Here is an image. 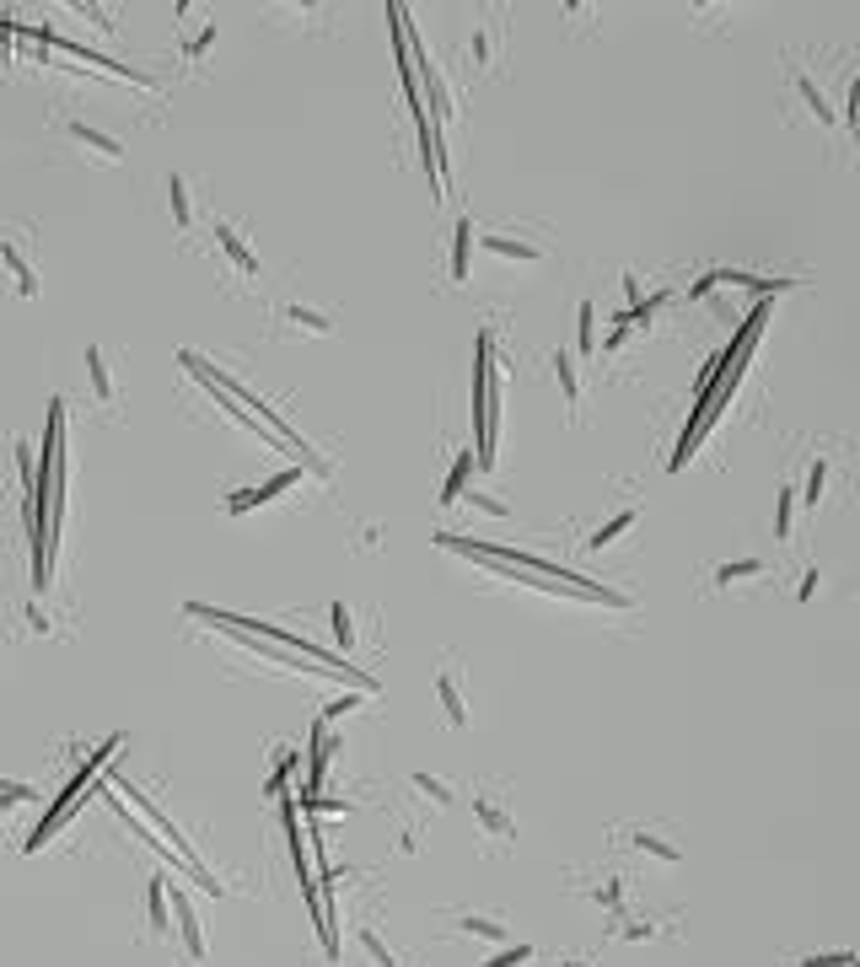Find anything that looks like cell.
<instances>
[{"instance_id":"35","label":"cell","mask_w":860,"mask_h":967,"mask_svg":"<svg viewBox=\"0 0 860 967\" xmlns=\"http://www.w3.org/2000/svg\"><path fill=\"white\" fill-rule=\"evenodd\" d=\"M490 60H495V32L479 28L468 38V70H490Z\"/></svg>"},{"instance_id":"37","label":"cell","mask_w":860,"mask_h":967,"mask_svg":"<svg viewBox=\"0 0 860 967\" xmlns=\"http://www.w3.org/2000/svg\"><path fill=\"white\" fill-rule=\"evenodd\" d=\"M361 946H367V957H371V963H377V967H399V951H393L388 940L377 936L371 925H361Z\"/></svg>"},{"instance_id":"50","label":"cell","mask_w":860,"mask_h":967,"mask_svg":"<svg viewBox=\"0 0 860 967\" xmlns=\"http://www.w3.org/2000/svg\"><path fill=\"white\" fill-rule=\"evenodd\" d=\"M624 302H629V312L641 306V280H635V274H624Z\"/></svg>"},{"instance_id":"22","label":"cell","mask_w":860,"mask_h":967,"mask_svg":"<svg viewBox=\"0 0 860 967\" xmlns=\"http://www.w3.org/2000/svg\"><path fill=\"white\" fill-rule=\"evenodd\" d=\"M473 817H479V828H485L490 839H517V822H511V812H506V807H495L490 795H473Z\"/></svg>"},{"instance_id":"43","label":"cell","mask_w":860,"mask_h":967,"mask_svg":"<svg viewBox=\"0 0 860 967\" xmlns=\"http://www.w3.org/2000/svg\"><path fill=\"white\" fill-rule=\"evenodd\" d=\"M302 812H350V801H339V795H302Z\"/></svg>"},{"instance_id":"7","label":"cell","mask_w":860,"mask_h":967,"mask_svg":"<svg viewBox=\"0 0 860 967\" xmlns=\"http://www.w3.org/2000/svg\"><path fill=\"white\" fill-rule=\"evenodd\" d=\"M114 748H119V736H108V742H102V748H97V753L87 758V763H81V769H76V774H70V785L60 790V801H55V807H49V817H43V822H38V828H32L28 849H43V844H49V839H55V828H60V822H70V812H76V807H81V795H87V790L97 785V774H102V769H108V758H114Z\"/></svg>"},{"instance_id":"39","label":"cell","mask_w":860,"mask_h":967,"mask_svg":"<svg viewBox=\"0 0 860 967\" xmlns=\"http://www.w3.org/2000/svg\"><path fill=\"white\" fill-rule=\"evenodd\" d=\"M576 344H582V355H597V306L582 302V312H576Z\"/></svg>"},{"instance_id":"4","label":"cell","mask_w":860,"mask_h":967,"mask_svg":"<svg viewBox=\"0 0 860 967\" xmlns=\"http://www.w3.org/2000/svg\"><path fill=\"white\" fill-rule=\"evenodd\" d=\"M65 398L49 403L43 430V479H38V544H43V575H55V538L65 521Z\"/></svg>"},{"instance_id":"31","label":"cell","mask_w":860,"mask_h":967,"mask_svg":"<svg viewBox=\"0 0 860 967\" xmlns=\"http://www.w3.org/2000/svg\"><path fill=\"white\" fill-rule=\"evenodd\" d=\"M635 506H629V511H618L614 521H608V527H597V533H592V538H586V548H592V554H603V548L608 544H618V538H624V533H629V527H635Z\"/></svg>"},{"instance_id":"19","label":"cell","mask_w":860,"mask_h":967,"mask_svg":"<svg viewBox=\"0 0 860 967\" xmlns=\"http://www.w3.org/2000/svg\"><path fill=\"white\" fill-rule=\"evenodd\" d=\"M285 329L291 333H307V339H329L334 333V318L323 312V306H285Z\"/></svg>"},{"instance_id":"21","label":"cell","mask_w":860,"mask_h":967,"mask_svg":"<svg viewBox=\"0 0 860 967\" xmlns=\"http://www.w3.org/2000/svg\"><path fill=\"white\" fill-rule=\"evenodd\" d=\"M414 790L426 795L436 812H452V807H458V785H452L447 774H430V769H420V774H414Z\"/></svg>"},{"instance_id":"27","label":"cell","mask_w":860,"mask_h":967,"mask_svg":"<svg viewBox=\"0 0 860 967\" xmlns=\"http://www.w3.org/2000/svg\"><path fill=\"white\" fill-rule=\"evenodd\" d=\"M167 205H173V221L188 232V226H194V188H188L184 173H173V178H167Z\"/></svg>"},{"instance_id":"28","label":"cell","mask_w":860,"mask_h":967,"mask_svg":"<svg viewBox=\"0 0 860 967\" xmlns=\"http://www.w3.org/2000/svg\"><path fill=\"white\" fill-rule=\"evenodd\" d=\"M468 479H473V452H458L452 473H447V484H441V506H458L462 495H468Z\"/></svg>"},{"instance_id":"42","label":"cell","mask_w":860,"mask_h":967,"mask_svg":"<svg viewBox=\"0 0 860 967\" xmlns=\"http://www.w3.org/2000/svg\"><path fill=\"white\" fill-rule=\"evenodd\" d=\"M462 500H468V506H479L485 516H511V506H506V500H495V495H485V489H473V495H462Z\"/></svg>"},{"instance_id":"36","label":"cell","mask_w":860,"mask_h":967,"mask_svg":"<svg viewBox=\"0 0 860 967\" xmlns=\"http://www.w3.org/2000/svg\"><path fill=\"white\" fill-rule=\"evenodd\" d=\"M152 936H173V925H167V877H152Z\"/></svg>"},{"instance_id":"3","label":"cell","mask_w":860,"mask_h":967,"mask_svg":"<svg viewBox=\"0 0 860 967\" xmlns=\"http://www.w3.org/2000/svg\"><path fill=\"white\" fill-rule=\"evenodd\" d=\"M178 361H184L188 371H194V377L205 382V388H215V393H226V398H232L237 409H258V424H264V430L275 436V441L285 447V452H296V457H302V468H312V479H334V468H329L323 457H312L307 436H302V430H291V424L280 420V409H270V403H264V398L253 393V388H243V382H237V377H226V371H215V365L205 361L199 350H184Z\"/></svg>"},{"instance_id":"34","label":"cell","mask_w":860,"mask_h":967,"mask_svg":"<svg viewBox=\"0 0 860 967\" xmlns=\"http://www.w3.org/2000/svg\"><path fill=\"white\" fill-rule=\"evenodd\" d=\"M592 898L608 908V914H624V903H629V887H624V877H603L597 887H592Z\"/></svg>"},{"instance_id":"10","label":"cell","mask_w":860,"mask_h":967,"mask_svg":"<svg viewBox=\"0 0 860 967\" xmlns=\"http://www.w3.org/2000/svg\"><path fill=\"white\" fill-rule=\"evenodd\" d=\"M0 264L11 270L17 291H22L28 302L43 291V285H38V264H32V253H28V232H6V242H0Z\"/></svg>"},{"instance_id":"17","label":"cell","mask_w":860,"mask_h":967,"mask_svg":"<svg viewBox=\"0 0 860 967\" xmlns=\"http://www.w3.org/2000/svg\"><path fill=\"white\" fill-rule=\"evenodd\" d=\"M624 839H629V849H641V854L662 860V866H677V860H683V849H677L673 839L662 833V828H629Z\"/></svg>"},{"instance_id":"24","label":"cell","mask_w":860,"mask_h":967,"mask_svg":"<svg viewBox=\"0 0 860 967\" xmlns=\"http://www.w3.org/2000/svg\"><path fill=\"white\" fill-rule=\"evenodd\" d=\"M554 377H559V393H565V403H570V409H582L586 388H582V365H576V355H570V350H559V355H554Z\"/></svg>"},{"instance_id":"29","label":"cell","mask_w":860,"mask_h":967,"mask_svg":"<svg viewBox=\"0 0 860 967\" xmlns=\"http://www.w3.org/2000/svg\"><path fill=\"white\" fill-rule=\"evenodd\" d=\"M829 479H833V468H829V457H818L812 462V473H807V489H797V500H807L812 511L829 500Z\"/></svg>"},{"instance_id":"15","label":"cell","mask_w":860,"mask_h":967,"mask_svg":"<svg viewBox=\"0 0 860 967\" xmlns=\"http://www.w3.org/2000/svg\"><path fill=\"white\" fill-rule=\"evenodd\" d=\"M479 565H490L500 580H511V586H532V592H549V597H582V603H592L586 592H576V586H559V580H544V575L532 570H517V565H500V559H479Z\"/></svg>"},{"instance_id":"40","label":"cell","mask_w":860,"mask_h":967,"mask_svg":"<svg viewBox=\"0 0 860 967\" xmlns=\"http://www.w3.org/2000/svg\"><path fill=\"white\" fill-rule=\"evenodd\" d=\"M522 963H532V946L527 940H517V946H506V951H495L490 963L485 967H522Z\"/></svg>"},{"instance_id":"32","label":"cell","mask_w":860,"mask_h":967,"mask_svg":"<svg viewBox=\"0 0 860 967\" xmlns=\"http://www.w3.org/2000/svg\"><path fill=\"white\" fill-rule=\"evenodd\" d=\"M329 618H334V639L344 645V656H350V651H355V639H361L355 607H350V603H334V607H329Z\"/></svg>"},{"instance_id":"30","label":"cell","mask_w":860,"mask_h":967,"mask_svg":"<svg viewBox=\"0 0 860 967\" xmlns=\"http://www.w3.org/2000/svg\"><path fill=\"white\" fill-rule=\"evenodd\" d=\"M468 258H473V221L462 215L458 221V232H452V280H468Z\"/></svg>"},{"instance_id":"47","label":"cell","mask_w":860,"mask_h":967,"mask_svg":"<svg viewBox=\"0 0 860 967\" xmlns=\"http://www.w3.org/2000/svg\"><path fill=\"white\" fill-rule=\"evenodd\" d=\"M818 586H823V570H818V565H812V570L801 575V586H797V597H801V603H812V597H818Z\"/></svg>"},{"instance_id":"48","label":"cell","mask_w":860,"mask_h":967,"mask_svg":"<svg viewBox=\"0 0 860 967\" xmlns=\"http://www.w3.org/2000/svg\"><path fill=\"white\" fill-rule=\"evenodd\" d=\"M355 548H367V554H371V548H382V527H377V521H367V527H361V544H355Z\"/></svg>"},{"instance_id":"20","label":"cell","mask_w":860,"mask_h":967,"mask_svg":"<svg viewBox=\"0 0 860 967\" xmlns=\"http://www.w3.org/2000/svg\"><path fill=\"white\" fill-rule=\"evenodd\" d=\"M70 140L81 146V152H92V156H102V162H124V146L114 140V135H102V129H92V124H70Z\"/></svg>"},{"instance_id":"16","label":"cell","mask_w":860,"mask_h":967,"mask_svg":"<svg viewBox=\"0 0 860 967\" xmlns=\"http://www.w3.org/2000/svg\"><path fill=\"white\" fill-rule=\"evenodd\" d=\"M215 242H221V253H226V258L237 264V274H247V280L258 274V253L247 247V237L237 232V226H232V221H215Z\"/></svg>"},{"instance_id":"12","label":"cell","mask_w":860,"mask_h":967,"mask_svg":"<svg viewBox=\"0 0 860 967\" xmlns=\"http://www.w3.org/2000/svg\"><path fill=\"white\" fill-rule=\"evenodd\" d=\"M291 484H302V468H285V473H275L270 484H258V489H237L232 500H226V511L232 516H247L253 506H270V500H280Z\"/></svg>"},{"instance_id":"14","label":"cell","mask_w":860,"mask_h":967,"mask_svg":"<svg viewBox=\"0 0 860 967\" xmlns=\"http://www.w3.org/2000/svg\"><path fill=\"white\" fill-rule=\"evenodd\" d=\"M87 382H92L97 403H119V377H114V365H108V350L102 344H87Z\"/></svg>"},{"instance_id":"8","label":"cell","mask_w":860,"mask_h":967,"mask_svg":"<svg viewBox=\"0 0 860 967\" xmlns=\"http://www.w3.org/2000/svg\"><path fill=\"white\" fill-rule=\"evenodd\" d=\"M114 785H119V795H129L124 807H135V812L146 817L152 828H162V833H167V849L178 854V866H184L188 877L199 881L205 892H221V881H215V871H211V866H205V860H199V849H194V844H188V839H184V833H178V822H167V812H162V807H152V795H140V790L129 785V780H114Z\"/></svg>"},{"instance_id":"25","label":"cell","mask_w":860,"mask_h":967,"mask_svg":"<svg viewBox=\"0 0 860 967\" xmlns=\"http://www.w3.org/2000/svg\"><path fill=\"white\" fill-rule=\"evenodd\" d=\"M759 575H769L764 559H726V565H715V586H721V592H732V586H742V580H759Z\"/></svg>"},{"instance_id":"45","label":"cell","mask_w":860,"mask_h":967,"mask_svg":"<svg viewBox=\"0 0 860 967\" xmlns=\"http://www.w3.org/2000/svg\"><path fill=\"white\" fill-rule=\"evenodd\" d=\"M856 963V951H829V957H801L797 967H850Z\"/></svg>"},{"instance_id":"1","label":"cell","mask_w":860,"mask_h":967,"mask_svg":"<svg viewBox=\"0 0 860 967\" xmlns=\"http://www.w3.org/2000/svg\"><path fill=\"white\" fill-rule=\"evenodd\" d=\"M769 323V302L753 306V318L742 323L737 344H732V355H721V361L710 365V377L700 382V398H694V420H688V430H683V441H677V457H673V473L677 468H688V457L700 452V441L710 436V424H715V414L721 409H732V393L742 388V371H747V355H753V344H759V333H764Z\"/></svg>"},{"instance_id":"13","label":"cell","mask_w":860,"mask_h":967,"mask_svg":"<svg viewBox=\"0 0 860 967\" xmlns=\"http://www.w3.org/2000/svg\"><path fill=\"white\" fill-rule=\"evenodd\" d=\"M329 753H334V725H329V721H317V725H312L307 790H302V795H317V790H323V774H329Z\"/></svg>"},{"instance_id":"6","label":"cell","mask_w":860,"mask_h":967,"mask_svg":"<svg viewBox=\"0 0 860 967\" xmlns=\"http://www.w3.org/2000/svg\"><path fill=\"white\" fill-rule=\"evenodd\" d=\"M473 430H479V468H495V430H500V365H495V339L479 333L473 355Z\"/></svg>"},{"instance_id":"5","label":"cell","mask_w":860,"mask_h":967,"mask_svg":"<svg viewBox=\"0 0 860 967\" xmlns=\"http://www.w3.org/2000/svg\"><path fill=\"white\" fill-rule=\"evenodd\" d=\"M436 544L452 548V554H462V559H500V565L532 570V575H544V580H559V586H576V592H586L592 603H603V607H635L629 597H624V592H614V586H603V580H586V575H576V570H559V565L538 559V554H517V548H495V544H468V538H458V533H441Z\"/></svg>"},{"instance_id":"52","label":"cell","mask_w":860,"mask_h":967,"mask_svg":"<svg viewBox=\"0 0 860 967\" xmlns=\"http://www.w3.org/2000/svg\"><path fill=\"white\" fill-rule=\"evenodd\" d=\"M565 967H582V963H565Z\"/></svg>"},{"instance_id":"33","label":"cell","mask_w":860,"mask_h":967,"mask_svg":"<svg viewBox=\"0 0 860 967\" xmlns=\"http://www.w3.org/2000/svg\"><path fill=\"white\" fill-rule=\"evenodd\" d=\"M797 91H801V102H807V114L818 124H833V108H829V97H823V87L812 81V76H797Z\"/></svg>"},{"instance_id":"23","label":"cell","mask_w":860,"mask_h":967,"mask_svg":"<svg viewBox=\"0 0 860 967\" xmlns=\"http://www.w3.org/2000/svg\"><path fill=\"white\" fill-rule=\"evenodd\" d=\"M462 936H479V940H495V946H506L511 940V925L500 919V914H462L458 919Z\"/></svg>"},{"instance_id":"26","label":"cell","mask_w":860,"mask_h":967,"mask_svg":"<svg viewBox=\"0 0 860 967\" xmlns=\"http://www.w3.org/2000/svg\"><path fill=\"white\" fill-rule=\"evenodd\" d=\"M485 247L500 253V258H517V264H544V258H549L538 242H522V237H485Z\"/></svg>"},{"instance_id":"44","label":"cell","mask_w":860,"mask_h":967,"mask_svg":"<svg viewBox=\"0 0 860 967\" xmlns=\"http://www.w3.org/2000/svg\"><path fill=\"white\" fill-rule=\"evenodd\" d=\"M28 629H32V635H55V613H49V607H38V603H28Z\"/></svg>"},{"instance_id":"46","label":"cell","mask_w":860,"mask_h":967,"mask_svg":"<svg viewBox=\"0 0 860 967\" xmlns=\"http://www.w3.org/2000/svg\"><path fill=\"white\" fill-rule=\"evenodd\" d=\"M355 704H361V694H344V699H334V704H323V721L334 725L339 715H350V710H355Z\"/></svg>"},{"instance_id":"11","label":"cell","mask_w":860,"mask_h":967,"mask_svg":"<svg viewBox=\"0 0 860 967\" xmlns=\"http://www.w3.org/2000/svg\"><path fill=\"white\" fill-rule=\"evenodd\" d=\"M436 699H441V715H447V725H452V731H462V725H468V694H462V672L452 662L436 672Z\"/></svg>"},{"instance_id":"51","label":"cell","mask_w":860,"mask_h":967,"mask_svg":"<svg viewBox=\"0 0 860 967\" xmlns=\"http://www.w3.org/2000/svg\"><path fill=\"white\" fill-rule=\"evenodd\" d=\"M399 854H420V833H403V839H399Z\"/></svg>"},{"instance_id":"41","label":"cell","mask_w":860,"mask_h":967,"mask_svg":"<svg viewBox=\"0 0 860 967\" xmlns=\"http://www.w3.org/2000/svg\"><path fill=\"white\" fill-rule=\"evenodd\" d=\"M211 43H215V22H205V28L184 43V55H188V60H205V55H211Z\"/></svg>"},{"instance_id":"18","label":"cell","mask_w":860,"mask_h":967,"mask_svg":"<svg viewBox=\"0 0 860 967\" xmlns=\"http://www.w3.org/2000/svg\"><path fill=\"white\" fill-rule=\"evenodd\" d=\"M173 914H178V936H184V951L194 957V963H205V930H199V914H194V903H188L184 892H173Z\"/></svg>"},{"instance_id":"9","label":"cell","mask_w":860,"mask_h":967,"mask_svg":"<svg viewBox=\"0 0 860 967\" xmlns=\"http://www.w3.org/2000/svg\"><path fill=\"white\" fill-rule=\"evenodd\" d=\"M409 55H414V76H420V87H426V97H430L426 114H436V129H441V124H452V119H458V97H452V87H447V76H441L436 55H430L426 43L414 38V28H409ZM426 97H420V102H426Z\"/></svg>"},{"instance_id":"2","label":"cell","mask_w":860,"mask_h":967,"mask_svg":"<svg viewBox=\"0 0 860 967\" xmlns=\"http://www.w3.org/2000/svg\"><path fill=\"white\" fill-rule=\"evenodd\" d=\"M188 618H199V624H232V629H243V635L264 639V645H275V651H291V656H302V662L323 666L334 683H355L361 694H377V677L371 672H361V666H350L344 656H334V651H323V645H312V639H296L285 635V629H275V624H253V618H237V613H221V607H205V603H188L184 607Z\"/></svg>"},{"instance_id":"38","label":"cell","mask_w":860,"mask_h":967,"mask_svg":"<svg viewBox=\"0 0 860 967\" xmlns=\"http://www.w3.org/2000/svg\"><path fill=\"white\" fill-rule=\"evenodd\" d=\"M791 521H797V489H780L774 495V538H791Z\"/></svg>"},{"instance_id":"49","label":"cell","mask_w":860,"mask_h":967,"mask_svg":"<svg viewBox=\"0 0 860 967\" xmlns=\"http://www.w3.org/2000/svg\"><path fill=\"white\" fill-rule=\"evenodd\" d=\"M28 795H32L28 785H6L0 790V807H17V801H28Z\"/></svg>"}]
</instances>
